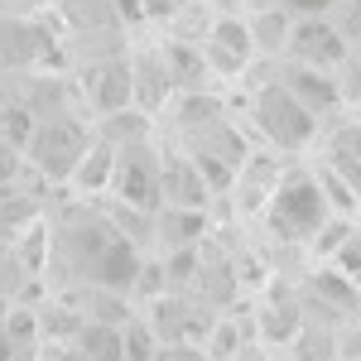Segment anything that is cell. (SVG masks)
<instances>
[{
	"instance_id": "ba28073f",
	"label": "cell",
	"mask_w": 361,
	"mask_h": 361,
	"mask_svg": "<svg viewBox=\"0 0 361 361\" xmlns=\"http://www.w3.org/2000/svg\"><path fill=\"white\" fill-rule=\"evenodd\" d=\"M111 164H116V149L106 145V140L87 145L82 159H78V183H82V188H102V183H111Z\"/></svg>"
},
{
	"instance_id": "7a4b0ae2",
	"label": "cell",
	"mask_w": 361,
	"mask_h": 361,
	"mask_svg": "<svg viewBox=\"0 0 361 361\" xmlns=\"http://www.w3.org/2000/svg\"><path fill=\"white\" fill-rule=\"evenodd\" d=\"M270 222L275 231H284L289 241H308L328 226V197L323 188L308 178V173H294V178H279L275 193H270Z\"/></svg>"
},
{
	"instance_id": "3957f363",
	"label": "cell",
	"mask_w": 361,
	"mask_h": 361,
	"mask_svg": "<svg viewBox=\"0 0 361 361\" xmlns=\"http://www.w3.org/2000/svg\"><path fill=\"white\" fill-rule=\"evenodd\" d=\"M289 54L299 58V68L333 73L337 63H347V44L337 39V29L328 20H304V25L294 29V39H289Z\"/></svg>"
},
{
	"instance_id": "277c9868",
	"label": "cell",
	"mask_w": 361,
	"mask_h": 361,
	"mask_svg": "<svg viewBox=\"0 0 361 361\" xmlns=\"http://www.w3.org/2000/svg\"><path fill=\"white\" fill-rule=\"evenodd\" d=\"M87 102H92V111L97 116H116L126 111V102H130V58H106V63H97L92 73H87Z\"/></svg>"
},
{
	"instance_id": "5b68a950",
	"label": "cell",
	"mask_w": 361,
	"mask_h": 361,
	"mask_svg": "<svg viewBox=\"0 0 361 361\" xmlns=\"http://www.w3.org/2000/svg\"><path fill=\"white\" fill-rule=\"evenodd\" d=\"M250 58V29L241 20H222V25L207 34V44H202V68H217V73H241Z\"/></svg>"
},
{
	"instance_id": "8fae6325",
	"label": "cell",
	"mask_w": 361,
	"mask_h": 361,
	"mask_svg": "<svg viewBox=\"0 0 361 361\" xmlns=\"http://www.w3.org/2000/svg\"><path fill=\"white\" fill-rule=\"evenodd\" d=\"M183 5H188V0H145V10H149V15H159V20L173 15V10H183Z\"/></svg>"
},
{
	"instance_id": "8992f818",
	"label": "cell",
	"mask_w": 361,
	"mask_h": 361,
	"mask_svg": "<svg viewBox=\"0 0 361 361\" xmlns=\"http://www.w3.org/2000/svg\"><path fill=\"white\" fill-rule=\"evenodd\" d=\"M111 183L130 197V207H154V193H159V169L149 164L140 149H130V154H116Z\"/></svg>"
},
{
	"instance_id": "6da1fadb",
	"label": "cell",
	"mask_w": 361,
	"mask_h": 361,
	"mask_svg": "<svg viewBox=\"0 0 361 361\" xmlns=\"http://www.w3.org/2000/svg\"><path fill=\"white\" fill-rule=\"evenodd\" d=\"M255 126L279 149H308L313 135H318V116L308 111L284 82H265L255 92Z\"/></svg>"
},
{
	"instance_id": "30bf717a",
	"label": "cell",
	"mask_w": 361,
	"mask_h": 361,
	"mask_svg": "<svg viewBox=\"0 0 361 361\" xmlns=\"http://www.w3.org/2000/svg\"><path fill=\"white\" fill-rule=\"evenodd\" d=\"M284 5H289L294 15H304V20H323V15L333 10L337 0H284Z\"/></svg>"
},
{
	"instance_id": "52a82bcc",
	"label": "cell",
	"mask_w": 361,
	"mask_h": 361,
	"mask_svg": "<svg viewBox=\"0 0 361 361\" xmlns=\"http://www.w3.org/2000/svg\"><path fill=\"white\" fill-rule=\"evenodd\" d=\"M328 164L337 178H347V188L361 193V126H342L328 140Z\"/></svg>"
},
{
	"instance_id": "9c48e42d",
	"label": "cell",
	"mask_w": 361,
	"mask_h": 361,
	"mask_svg": "<svg viewBox=\"0 0 361 361\" xmlns=\"http://www.w3.org/2000/svg\"><path fill=\"white\" fill-rule=\"evenodd\" d=\"M149 361H212L207 347H193V342H169V347H154Z\"/></svg>"
}]
</instances>
